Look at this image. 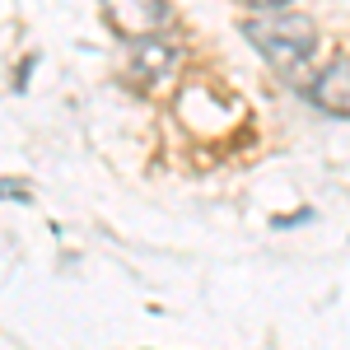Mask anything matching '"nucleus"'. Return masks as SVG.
<instances>
[{
  "label": "nucleus",
  "instance_id": "nucleus-1",
  "mask_svg": "<svg viewBox=\"0 0 350 350\" xmlns=\"http://www.w3.org/2000/svg\"><path fill=\"white\" fill-rule=\"evenodd\" d=\"M243 38L257 47L280 80H308V66L318 61V24L295 10H262L252 19H243Z\"/></svg>",
  "mask_w": 350,
  "mask_h": 350
},
{
  "label": "nucleus",
  "instance_id": "nucleus-2",
  "mask_svg": "<svg viewBox=\"0 0 350 350\" xmlns=\"http://www.w3.org/2000/svg\"><path fill=\"white\" fill-rule=\"evenodd\" d=\"M178 66H183V47L173 38H163V33L135 38L131 56H126V80L135 89H163V84H173Z\"/></svg>",
  "mask_w": 350,
  "mask_h": 350
},
{
  "label": "nucleus",
  "instance_id": "nucleus-3",
  "mask_svg": "<svg viewBox=\"0 0 350 350\" xmlns=\"http://www.w3.org/2000/svg\"><path fill=\"white\" fill-rule=\"evenodd\" d=\"M103 19L112 24V33L122 38H154L173 28V10L168 0H103Z\"/></svg>",
  "mask_w": 350,
  "mask_h": 350
},
{
  "label": "nucleus",
  "instance_id": "nucleus-4",
  "mask_svg": "<svg viewBox=\"0 0 350 350\" xmlns=\"http://www.w3.org/2000/svg\"><path fill=\"white\" fill-rule=\"evenodd\" d=\"M308 98H313V108L332 112V117H350V56L332 61L323 75L308 84Z\"/></svg>",
  "mask_w": 350,
  "mask_h": 350
},
{
  "label": "nucleus",
  "instance_id": "nucleus-5",
  "mask_svg": "<svg viewBox=\"0 0 350 350\" xmlns=\"http://www.w3.org/2000/svg\"><path fill=\"white\" fill-rule=\"evenodd\" d=\"M243 5H257V10H271V5H290V0H243Z\"/></svg>",
  "mask_w": 350,
  "mask_h": 350
}]
</instances>
